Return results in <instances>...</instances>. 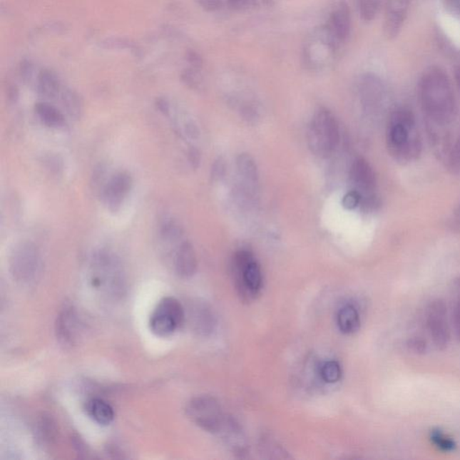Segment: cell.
Masks as SVG:
<instances>
[{"label":"cell","instance_id":"10","mask_svg":"<svg viewBox=\"0 0 460 460\" xmlns=\"http://www.w3.org/2000/svg\"><path fill=\"white\" fill-rule=\"evenodd\" d=\"M133 178L128 172H119L106 183L100 195L103 204L112 213H117L133 188Z\"/></svg>","mask_w":460,"mask_h":460},{"label":"cell","instance_id":"13","mask_svg":"<svg viewBox=\"0 0 460 460\" xmlns=\"http://www.w3.org/2000/svg\"><path fill=\"white\" fill-rule=\"evenodd\" d=\"M361 96L363 106L369 112H378L385 100V89L382 81L374 76H365L362 79Z\"/></svg>","mask_w":460,"mask_h":460},{"label":"cell","instance_id":"5","mask_svg":"<svg viewBox=\"0 0 460 460\" xmlns=\"http://www.w3.org/2000/svg\"><path fill=\"white\" fill-rule=\"evenodd\" d=\"M10 272L14 279L22 285H31L40 277L43 262L39 250L32 242L17 244L9 259Z\"/></svg>","mask_w":460,"mask_h":460},{"label":"cell","instance_id":"43","mask_svg":"<svg viewBox=\"0 0 460 460\" xmlns=\"http://www.w3.org/2000/svg\"><path fill=\"white\" fill-rule=\"evenodd\" d=\"M446 5L451 9H456L460 6V0H444Z\"/></svg>","mask_w":460,"mask_h":460},{"label":"cell","instance_id":"8","mask_svg":"<svg viewBox=\"0 0 460 460\" xmlns=\"http://www.w3.org/2000/svg\"><path fill=\"white\" fill-rule=\"evenodd\" d=\"M238 289L247 297H255L261 292L262 275L260 265L247 251L237 252L234 258Z\"/></svg>","mask_w":460,"mask_h":460},{"label":"cell","instance_id":"23","mask_svg":"<svg viewBox=\"0 0 460 460\" xmlns=\"http://www.w3.org/2000/svg\"><path fill=\"white\" fill-rule=\"evenodd\" d=\"M58 428L53 417L44 414L38 421L36 428L37 441L41 446H50L56 440Z\"/></svg>","mask_w":460,"mask_h":460},{"label":"cell","instance_id":"29","mask_svg":"<svg viewBox=\"0 0 460 460\" xmlns=\"http://www.w3.org/2000/svg\"><path fill=\"white\" fill-rule=\"evenodd\" d=\"M447 167L452 175H460V131L458 138L449 151Z\"/></svg>","mask_w":460,"mask_h":460},{"label":"cell","instance_id":"31","mask_svg":"<svg viewBox=\"0 0 460 460\" xmlns=\"http://www.w3.org/2000/svg\"><path fill=\"white\" fill-rule=\"evenodd\" d=\"M362 195L356 190L349 192L342 200V205L347 210H354L361 205Z\"/></svg>","mask_w":460,"mask_h":460},{"label":"cell","instance_id":"6","mask_svg":"<svg viewBox=\"0 0 460 460\" xmlns=\"http://www.w3.org/2000/svg\"><path fill=\"white\" fill-rule=\"evenodd\" d=\"M186 414L197 426L218 436L228 418L219 402L209 396L195 397L190 401L186 407Z\"/></svg>","mask_w":460,"mask_h":460},{"label":"cell","instance_id":"33","mask_svg":"<svg viewBox=\"0 0 460 460\" xmlns=\"http://www.w3.org/2000/svg\"><path fill=\"white\" fill-rule=\"evenodd\" d=\"M411 352L416 354H424L427 351V344L423 339L414 337L410 339L407 344Z\"/></svg>","mask_w":460,"mask_h":460},{"label":"cell","instance_id":"41","mask_svg":"<svg viewBox=\"0 0 460 460\" xmlns=\"http://www.w3.org/2000/svg\"><path fill=\"white\" fill-rule=\"evenodd\" d=\"M188 60L190 61V63H191L193 67L199 68L200 67V66H202V58H200L199 55L195 53V51H191V53H189Z\"/></svg>","mask_w":460,"mask_h":460},{"label":"cell","instance_id":"32","mask_svg":"<svg viewBox=\"0 0 460 460\" xmlns=\"http://www.w3.org/2000/svg\"><path fill=\"white\" fill-rule=\"evenodd\" d=\"M106 173V168L103 167V165H99L98 167L95 169L94 174H93L92 176V185H94L95 189L99 190L100 193H101L103 188H105L106 185V183H105Z\"/></svg>","mask_w":460,"mask_h":460},{"label":"cell","instance_id":"3","mask_svg":"<svg viewBox=\"0 0 460 460\" xmlns=\"http://www.w3.org/2000/svg\"><path fill=\"white\" fill-rule=\"evenodd\" d=\"M307 140L310 150L320 157H328L340 143V129L334 113L324 107L318 109L310 124Z\"/></svg>","mask_w":460,"mask_h":460},{"label":"cell","instance_id":"27","mask_svg":"<svg viewBox=\"0 0 460 460\" xmlns=\"http://www.w3.org/2000/svg\"><path fill=\"white\" fill-rule=\"evenodd\" d=\"M358 9L362 19L367 22L375 19L380 8L379 0H358Z\"/></svg>","mask_w":460,"mask_h":460},{"label":"cell","instance_id":"17","mask_svg":"<svg viewBox=\"0 0 460 460\" xmlns=\"http://www.w3.org/2000/svg\"><path fill=\"white\" fill-rule=\"evenodd\" d=\"M189 320L193 330L200 334H208L213 329L214 321L212 312L208 307L203 304H195L190 307Z\"/></svg>","mask_w":460,"mask_h":460},{"label":"cell","instance_id":"24","mask_svg":"<svg viewBox=\"0 0 460 460\" xmlns=\"http://www.w3.org/2000/svg\"><path fill=\"white\" fill-rule=\"evenodd\" d=\"M61 103L71 118H81L83 112V103L77 93L71 89H64L61 92Z\"/></svg>","mask_w":460,"mask_h":460},{"label":"cell","instance_id":"39","mask_svg":"<svg viewBox=\"0 0 460 460\" xmlns=\"http://www.w3.org/2000/svg\"><path fill=\"white\" fill-rule=\"evenodd\" d=\"M185 131L186 136L191 138V139H196V138L198 137L199 130L195 123H189L186 124Z\"/></svg>","mask_w":460,"mask_h":460},{"label":"cell","instance_id":"45","mask_svg":"<svg viewBox=\"0 0 460 460\" xmlns=\"http://www.w3.org/2000/svg\"><path fill=\"white\" fill-rule=\"evenodd\" d=\"M459 208H460V203H459Z\"/></svg>","mask_w":460,"mask_h":460},{"label":"cell","instance_id":"22","mask_svg":"<svg viewBox=\"0 0 460 460\" xmlns=\"http://www.w3.org/2000/svg\"><path fill=\"white\" fill-rule=\"evenodd\" d=\"M34 109H36L38 117L45 126L51 128H60L64 126L65 118L63 114L56 107L50 105L49 103H37Z\"/></svg>","mask_w":460,"mask_h":460},{"label":"cell","instance_id":"4","mask_svg":"<svg viewBox=\"0 0 460 460\" xmlns=\"http://www.w3.org/2000/svg\"><path fill=\"white\" fill-rule=\"evenodd\" d=\"M91 283L95 289L108 294L120 296L126 289V280L119 259L107 251L96 252L92 261Z\"/></svg>","mask_w":460,"mask_h":460},{"label":"cell","instance_id":"36","mask_svg":"<svg viewBox=\"0 0 460 460\" xmlns=\"http://www.w3.org/2000/svg\"><path fill=\"white\" fill-rule=\"evenodd\" d=\"M228 6L237 11H243L255 5V0H225Z\"/></svg>","mask_w":460,"mask_h":460},{"label":"cell","instance_id":"44","mask_svg":"<svg viewBox=\"0 0 460 460\" xmlns=\"http://www.w3.org/2000/svg\"><path fill=\"white\" fill-rule=\"evenodd\" d=\"M456 82H458V85L460 88V68H459L458 71H456Z\"/></svg>","mask_w":460,"mask_h":460},{"label":"cell","instance_id":"28","mask_svg":"<svg viewBox=\"0 0 460 460\" xmlns=\"http://www.w3.org/2000/svg\"><path fill=\"white\" fill-rule=\"evenodd\" d=\"M430 439L436 447L444 451H451L456 448L455 441L451 438L448 437L444 432L439 429L432 430L430 434Z\"/></svg>","mask_w":460,"mask_h":460},{"label":"cell","instance_id":"38","mask_svg":"<svg viewBox=\"0 0 460 460\" xmlns=\"http://www.w3.org/2000/svg\"><path fill=\"white\" fill-rule=\"evenodd\" d=\"M188 159L190 164L193 168H197L200 165V151L196 148H191L188 151Z\"/></svg>","mask_w":460,"mask_h":460},{"label":"cell","instance_id":"26","mask_svg":"<svg viewBox=\"0 0 460 460\" xmlns=\"http://www.w3.org/2000/svg\"><path fill=\"white\" fill-rule=\"evenodd\" d=\"M320 375L324 382L329 384L337 383L342 377L341 366L337 362H327L321 367Z\"/></svg>","mask_w":460,"mask_h":460},{"label":"cell","instance_id":"11","mask_svg":"<svg viewBox=\"0 0 460 460\" xmlns=\"http://www.w3.org/2000/svg\"><path fill=\"white\" fill-rule=\"evenodd\" d=\"M81 323L77 311L72 307H65L58 317L56 334L58 341L65 347H72L81 333Z\"/></svg>","mask_w":460,"mask_h":460},{"label":"cell","instance_id":"9","mask_svg":"<svg viewBox=\"0 0 460 460\" xmlns=\"http://www.w3.org/2000/svg\"><path fill=\"white\" fill-rule=\"evenodd\" d=\"M427 327L434 347L440 351L447 349L451 334L447 322V307L444 300H432L427 310Z\"/></svg>","mask_w":460,"mask_h":460},{"label":"cell","instance_id":"37","mask_svg":"<svg viewBox=\"0 0 460 460\" xmlns=\"http://www.w3.org/2000/svg\"><path fill=\"white\" fill-rule=\"evenodd\" d=\"M225 171H226V167H225L223 159H217L212 168V178L214 181H219V180L223 178Z\"/></svg>","mask_w":460,"mask_h":460},{"label":"cell","instance_id":"25","mask_svg":"<svg viewBox=\"0 0 460 460\" xmlns=\"http://www.w3.org/2000/svg\"><path fill=\"white\" fill-rule=\"evenodd\" d=\"M160 236L161 240H163L165 244H175L176 242H178L182 238V228L180 227L178 223H175V221H165L161 227Z\"/></svg>","mask_w":460,"mask_h":460},{"label":"cell","instance_id":"15","mask_svg":"<svg viewBox=\"0 0 460 460\" xmlns=\"http://www.w3.org/2000/svg\"><path fill=\"white\" fill-rule=\"evenodd\" d=\"M197 257L193 245L188 241L183 242L176 249L174 257V267L176 275L183 279L193 277L197 271Z\"/></svg>","mask_w":460,"mask_h":460},{"label":"cell","instance_id":"30","mask_svg":"<svg viewBox=\"0 0 460 460\" xmlns=\"http://www.w3.org/2000/svg\"><path fill=\"white\" fill-rule=\"evenodd\" d=\"M41 162H43L44 167L46 168V170L49 171L51 174L60 175L61 173L63 172V159L57 154L44 155Z\"/></svg>","mask_w":460,"mask_h":460},{"label":"cell","instance_id":"19","mask_svg":"<svg viewBox=\"0 0 460 460\" xmlns=\"http://www.w3.org/2000/svg\"><path fill=\"white\" fill-rule=\"evenodd\" d=\"M86 413L96 424L106 426L113 423L114 411L110 404L105 400L94 399L89 400L86 404Z\"/></svg>","mask_w":460,"mask_h":460},{"label":"cell","instance_id":"20","mask_svg":"<svg viewBox=\"0 0 460 460\" xmlns=\"http://www.w3.org/2000/svg\"><path fill=\"white\" fill-rule=\"evenodd\" d=\"M339 329L345 334L355 333L361 327V318L354 306L347 305L339 310L337 315Z\"/></svg>","mask_w":460,"mask_h":460},{"label":"cell","instance_id":"42","mask_svg":"<svg viewBox=\"0 0 460 460\" xmlns=\"http://www.w3.org/2000/svg\"><path fill=\"white\" fill-rule=\"evenodd\" d=\"M9 98L10 100V102L12 103H16V100L19 99V91H17V89L16 88L10 89Z\"/></svg>","mask_w":460,"mask_h":460},{"label":"cell","instance_id":"7","mask_svg":"<svg viewBox=\"0 0 460 460\" xmlns=\"http://www.w3.org/2000/svg\"><path fill=\"white\" fill-rule=\"evenodd\" d=\"M185 320L186 312L181 302L174 297H165L151 314L150 328L158 337H169L182 327Z\"/></svg>","mask_w":460,"mask_h":460},{"label":"cell","instance_id":"2","mask_svg":"<svg viewBox=\"0 0 460 460\" xmlns=\"http://www.w3.org/2000/svg\"><path fill=\"white\" fill-rule=\"evenodd\" d=\"M387 124V148L401 163L416 160L421 151L420 138L416 130V117L407 107H397L391 112Z\"/></svg>","mask_w":460,"mask_h":460},{"label":"cell","instance_id":"34","mask_svg":"<svg viewBox=\"0 0 460 460\" xmlns=\"http://www.w3.org/2000/svg\"><path fill=\"white\" fill-rule=\"evenodd\" d=\"M200 8L207 12H215L223 8L224 0H196Z\"/></svg>","mask_w":460,"mask_h":460},{"label":"cell","instance_id":"40","mask_svg":"<svg viewBox=\"0 0 460 460\" xmlns=\"http://www.w3.org/2000/svg\"><path fill=\"white\" fill-rule=\"evenodd\" d=\"M155 106H157L158 109L162 113L165 114V116H168L169 112H170V106H169L167 100L164 98L158 99L157 102H155Z\"/></svg>","mask_w":460,"mask_h":460},{"label":"cell","instance_id":"21","mask_svg":"<svg viewBox=\"0 0 460 460\" xmlns=\"http://www.w3.org/2000/svg\"><path fill=\"white\" fill-rule=\"evenodd\" d=\"M38 93L44 98L53 99L61 92V82L57 75L51 71L41 72L37 81Z\"/></svg>","mask_w":460,"mask_h":460},{"label":"cell","instance_id":"35","mask_svg":"<svg viewBox=\"0 0 460 460\" xmlns=\"http://www.w3.org/2000/svg\"><path fill=\"white\" fill-rule=\"evenodd\" d=\"M451 317L456 337L460 341V300L456 302L454 305H453Z\"/></svg>","mask_w":460,"mask_h":460},{"label":"cell","instance_id":"1","mask_svg":"<svg viewBox=\"0 0 460 460\" xmlns=\"http://www.w3.org/2000/svg\"><path fill=\"white\" fill-rule=\"evenodd\" d=\"M419 99L425 116L435 126L444 127L455 119L454 92L447 74L439 68H431L421 77Z\"/></svg>","mask_w":460,"mask_h":460},{"label":"cell","instance_id":"18","mask_svg":"<svg viewBox=\"0 0 460 460\" xmlns=\"http://www.w3.org/2000/svg\"><path fill=\"white\" fill-rule=\"evenodd\" d=\"M238 174L245 183V191L250 193L258 182V169L257 163L250 155L242 153L237 158Z\"/></svg>","mask_w":460,"mask_h":460},{"label":"cell","instance_id":"16","mask_svg":"<svg viewBox=\"0 0 460 460\" xmlns=\"http://www.w3.org/2000/svg\"><path fill=\"white\" fill-rule=\"evenodd\" d=\"M407 0H390L387 6L385 31L387 36L395 37L404 23Z\"/></svg>","mask_w":460,"mask_h":460},{"label":"cell","instance_id":"12","mask_svg":"<svg viewBox=\"0 0 460 460\" xmlns=\"http://www.w3.org/2000/svg\"><path fill=\"white\" fill-rule=\"evenodd\" d=\"M350 175L356 191L361 193L362 197L374 193L377 185L376 175L371 165L364 158L356 159L352 165Z\"/></svg>","mask_w":460,"mask_h":460},{"label":"cell","instance_id":"14","mask_svg":"<svg viewBox=\"0 0 460 460\" xmlns=\"http://www.w3.org/2000/svg\"><path fill=\"white\" fill-rule=\"evenodd\" d=\"M327 29L330 39L335 43L347 39L351 29V14L347 3H339L332 12Z\"/></svg>","mask_w":460,"mask_h":460}]
</instances>
